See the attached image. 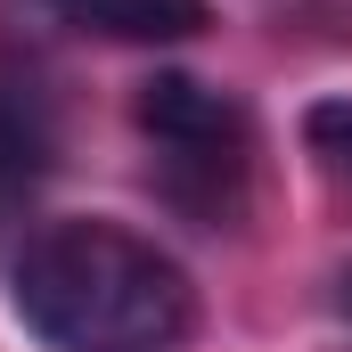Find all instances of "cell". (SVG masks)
I'll list each match as a JSON object with an SVG mask.
<instances>
[{
  "instance_id": "obj_1",
  "label": "cell",
  "mask_w": 352,
  "mask_h": 352,
  "mask_svg": "<svg viewBox=\"0 0 352 352\" xmlns=\"http://www.w3.org/2000/svg\"><path fill=\"white\" fill-rule=\"evenodd\" d=\"M8 303L50 352H173L197 336V278L131 221L66 213L25 230Z\"/></svg>"
},
{
  "instance_id": "obj_2",
  "label": "cell",
  "mask_w": 352,
  "mask_h": 352,
  "mask_svg": "<svg viewBox=\"0 0 352 352\" xmlns=\"http://www.w3.org/2000/svg\"><path fill=\"white\" fill-rule=\"evenodd\" d=\"M131 123H140V140H148V180H156V197L173 205L188 230H238V221H246L263 131H254V107H246L238 90L164 66V74L140 82Z\"/></svg>"
},
{
  "instance_id": "obj_3",
  "label": "cell",
  "mask_w": 352,
  "mask_h": 352,
  "mask_svg": "<svg viewBox=\"0 0 352 352\" xmlns=\"http://www.w3.org/2000/svg\"><path fill=\"white\" fill-rule=\"evenodd\" d=\"M58 173V115L50 90L16 66H0V246L16 238V221L33 213V197Z\"/></svg>"
},
{
  "instance_id": "obj_4",
  "label": "cell",
  "mask_w": 352,
  "mask_h": 352,
  "mask_svg": "<svg viewBox=\"0 0 352 352\" xmlns=\"http://www.w3.org/2000/svg\"><path fill=\"white\" fill-rule=\"evenodd\" d=\"M50 25H74L90 41H131V50H164L197 41L213 25V0H33Z\"/></svg>"
},
{
  "instance_id": "obj_5",
  "label": "cell",
  "mask_w": 352,
  "mask_h": 352,
  "mask_svg": "<svg viewBox=\"0 0 352 352\" xmlns=\"http://www.w3.org/2000/svg\"><path fill=\"white\" fill-rule=\"evenodd\" d=\"M303 140H311V156H320V164L352 173V98H320V107L303 115Z\"/></svg>"
},
{
  "instance_id": "obj_6",
  "label": "cell",
  "mask_w": 352,
  "mask_h": 352,
  "mask_svg": "<svg viewBox=\"0 0 352 352\" xmlns=\"http://www.w3.org/2000/svg\"><path fill=\"white\" fill-rule=\"evenodd\" d=\"M336 303H344V320H352V270H344V287H336Z\"/></svg>"
}]
</instances>
